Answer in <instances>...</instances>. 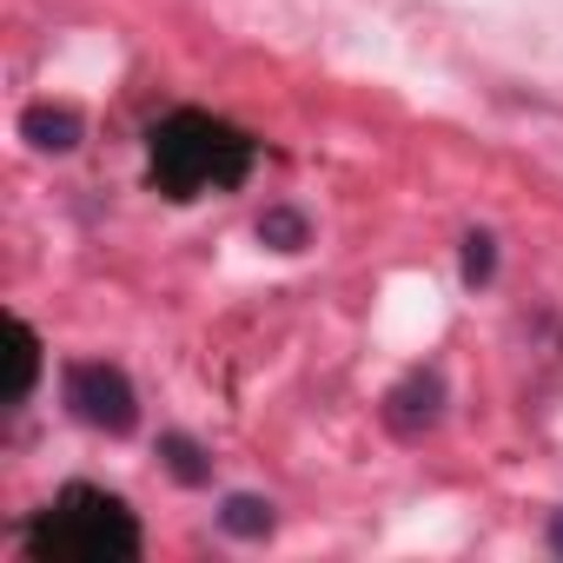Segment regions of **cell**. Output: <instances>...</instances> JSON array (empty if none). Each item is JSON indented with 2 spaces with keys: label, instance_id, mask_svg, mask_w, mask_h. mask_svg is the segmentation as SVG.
<instances>
[{
  "label": "cell",
  "instance_id": "cell-3",
  "mask_svg": "<svg viewBox=\"0 0 563 563\" xmlns=\"http://www.w3.org/2000/svg\"><path fill=\"white\" fill-rule=\"evenodd\" d=\"M80 133H87V126H80V113H74V107L41 100V107H27V113H21V140H27L34 153H54V159H60V153H74V146H80Z\"/></svg>",
  "mask_w": 563,
  "mask_h": 563
},
{
  "label": "cell",
  "instance_id": "cell-1",
  "mask_svg": "<svg viewBox=\"0 0 563 563\" xmlns=\"http://www.w3.org/2000/svg\"><path fill=\"white\" fill-rule=\"evenodd\" d=\"M67 405H74L80 424L113 431V438H126V431L140 424V398H133L126 372H120V365H100V358L67 365Z\"/></svg>",
  "mask_w": 563,
  "mask_h": 563
},
{
  "label": "cell",
  "instance_id": "cell-2",
  "mask_svg": "<svg viewBox=\"0 0 563 563\" xmlns=\"http://www.w3.org/2000/svg\"><path fill=\"white\" fill-rule=\"evenodd\" d=\"M385 418H391V431H398V438L431 431V424L444 418V378H438V372H411V378L385 398Z\"/></svg>",
  "mask_w": 563,
  "mask_h": 563
},
{
  "label": "cell",
  "instance_id": "cell-8",
  "mask_svg": "<svg viewBox=\"0 0 563 563\" xmlns=\"http://www.w3.org/2000/svg\"><path fill=\"white\" fill-rule=\"evenodd\" d=\"M14 332H21V378H14V405H21V398L34 391V372H41V339H34L27 325H14Z\"/></svg>",
  "mask_w": 563,
  "mask_h": 563
},
{
  "label": "cell",
  "instance_id": "cell-6",
  "mask_svg": "<svg viewBox=\"0 0 563 563\" xmlns=\"http://www.w3.org/2000/svg\"><path fill=\"white\" fill-rule=\"evenodd\" d=\"M159 457H166V471H173L179 484H206V477H212V457H206L186 431H166V438H159Z\"/></svg>",
  "mask_w": 563,
  "mask_h": 563
},
{
  "label": "cell",
  "instance_id": "cell-9",
  "mask_svg": "<svg viewBox=\"0 0 563 563\" xmlns=\"http://www.w3.org/2000/svg\"><path fill=\"white\" fill-rule=\"evenodd\" d=\"M550 550H556V556H563V510H556V517H550Z\"/></svg>",
  "mask_w": 563,
  "mask_h": 563
},
{
  "label": "cell",
  "instance_id": "cell-4",
  "mask_svg": "<svg viewBox=\"0 0 563 563\" xmlns=\"http://www.w3.org/2000/svg\"><path fill=\"white\" fill-rule=\"evenodd\" d=\"M272 523H278V510H272V497H252V490H232V497L219 504V530H225V537H239V543H258V537H272Z\"/></svg>",
  "mask_w": 563,
  "mask_h": 563
},
{
  "label": "cell",
  "instance_id": "cell-7",
  "mask_svg": "<svg viewBox=\"0 0 563 563\" xmlns=\"http://www.w3.org/2000/svg\"><path fill=\"white\" fill-rule=\"evenodd\" d=\"M490 272H497V239L471 232L464 239V286H490Z\"/></svg>",
  "mask_w": 563,
  "mask_h": 563
},
{
  "label": "cell",
  "instance_id": "cell-5",
  "mask_svg": "<svg viewBox=\"0 0 563 563\" xmlns=\"http://www.w3.org/2000/svg\"><path fill=\"white\" fill-rule=\"evenodd\" d=\"M258 245H272V252H306V245H312L306 212H299V206H265V212H258Z\"/></svg>",
  "mask_w": 563,
  "mask_h": 563
}]
</instances>
